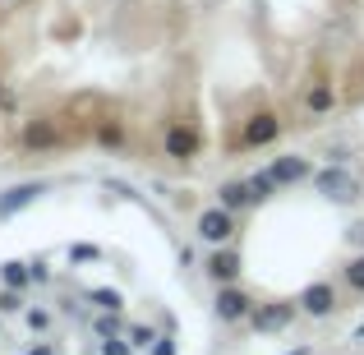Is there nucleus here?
<instances>
[{
    "label": "nucleus",
    "instance_id": "19",
    "mask_svg": "<svg viewBox=\"0 0 364 355\" xmlns=\"http://www.w3.org/2000/svg\"><path fill=\"white\" fill-rule=\"evenodd\" d=\"M129 341H134V346H143V351H148L157 337H152V328H134V332H129Z\"/></svg>",
    "mask_w": 364,
    "mask_h": 355
},
{
    "label": "nucleus",
    "instance_id": "21",
    "mask_svg": "<svg viewBox=\"0 0 364 355\" xmlns=\"http://www.w3.org/2000/svg\"><path fill=\"white\" fill-rule=\"evenodd\" d=\"M152 355H176V341H171V337H157V341H152Z\"/></svg>",
    "mask_w": 364,
    "mask_h": 355
},
{
    "label": "nucleus",
    "instance_id": "18",
    "mask_svg": "<svg viewBox=\"0 0 364 355\" xmlns=\"http://www.w3.org/2000/svg\"><path fill=\"white\" fill-rule=\"evenodd\" d=\"M92 300H97L102 309H111V314L120 309V295H116V291H92Z\"/></svg>",
    "mask_w": 364,
    "mask_h": 355
},
{
    "label": "nucleus",
    "instance_id": "11",
    "mask_svg": "<svg viewBox=\"0 0 364 355\" xmlns=\"http://www.w3.org/2000/svg\"><path fill=\"white\" fill-rule=\"evenodd\" d=\"M217 194H222V208H231V213H235V208H245V203H254V189H249V180H245V185H222Z\"/></svg>",
    "mask_w": 364,
    "mask_h": 355
},
{
    "label": "nucleus",
    "instance_id": "24",
    "mask_svg": "<svg viewBox=\"0 0 364 355\" xmlns=\"http://www.w3.org/2000/svg\"><path fill=\"white\" fill-rule=\"evenodd\" d=\"M291 355H309V346H300V351H291Z\"/></svg>",
    "mask_w": 364,
    "mask_h": 355
},
{
    "label": "nucleus",
    "instance_id": "10",
    "mask_svg": "<svg viewBox=\"0 0 364 355\" xmlns=\"http://www.w3.org/2000/svg\"><path fill=\"white\" fill-rule=\"evenodd\" d=\"M235 272H240V258H235L231 249L208 258V277H213V282H235Z\"/></svg>",
    "mask_w": 364,
    "mask_h": 355
},
{
    "label": "nucleus",
    "instance_id": "16",
    "mask_svg": "<svg viewBox=\"0 0 364 355\" xmlns=\"http://www.w3.org/2000/svg\"><path fill=\"white\" fill-rule=\"evenodd\" d=\"M129 351H134V341H120L116 332H111V337L102 341V355H129Z\"/></svg>",
    "mask_w": 364,
    "mask_h": 355
},
{
    "label": "nucleus",
    "instance_id": "4",
    "mask_svg": "<svg viewBox=\"0 0 364 355\" xmlns=\"http://www.w3.org/2000/svg\"><path fill=\"white\" fill-rule=\"evenodd\" d=\"M217 314H222L226 323H240V319H249V314H254V304H249V295H245V291L226 286V291L217 295Z\"/></svg>",
    "mask_w": 364,
    "mask_h": 355
},
{
    "label": "nucleus",
    "instance_id": "6",
    "mask_svg": "<svg viewBox=\"0 0 364 355\" xmlns=\"http://www.w3.org/2000/svg\"><path fill=\"white\" fill-rule=\"evenodd\" d=\"M314 176V166L304 157H277L272 161V180L277 185H295V180H309Z\"/></svg>",
    "mask_w": 364,
    "mask_h": 355
},
{
    "label": "nucleus",
    "instance_id": "1",
    "mask_svg": "<svg viewBox=\"0 0 364 355\" xmlns=\"http://www.w3.org/2000/svg\"><path fill=\"white\" fill-rule=\"evenodd\" d=\"M314 185H318V194L337 198V203H346V198H355V180H350V176H346L341 166H323V171H314Z\"/></svg>",
    "mask_w": 364,
    "mask_h": 355
},
{
    "label": "nucleus",
    "instance_id": "17",
    "mask_svg": "<svg viewBox=\"0 0 364 355\" xmlns=\"http://www.w3.org/2000/svg\"><path fill=\"white\" fill-rule=\"evenodd\" d=\"M70 258H74V263H92V258H102V249L97 245H74Z\"/></svg>",
    "mask_w": 364,
    "mask_h": 355
},
{
    "label": "nucleus",
    "instance_id": "5",
    "mask_svg": "<svg viewBox=\"0 0 364 355\" xmlns=\"http://www.w3.org/2000/svg\"><path fill=\"white\" fill-rule=\"evenodd\" d=\"M249 319H254L258 332H277V328H286V323L295 319V304H267V309H254Z\"/></svg>",
    "mask_w": 364,
    "mask_h": 355
},
{
    "label": "nucleus",
    "instance_id": "15",
    "mask_svg": "<svg viewBox=\"0 0 364 355\" xmlns=\"http://www.w3.org/2000/svg\"><path fill=\"white\" fill-rule=\"evenodd\" d=\"M346 282L355 286V291H364V254H360V258H350V263H346Z\"/></svg>",
    "mask_w": 364,
    "mask_h": 355
},
{
    "label": "nucleus",
    "instance_id": "8",
    "mask_svg": "<svg viewBox=\"0 0 364 355\" xmlns=\"http://www.w3.org/2000/svg\"><path fill=\"white\" fill-rule=\"evenodd\" d=\"M277 129H282V124H277V116H267V111H263V116H254V120L245 124V143H254V148H258V143H272Z\"/></svg>",
    "mask_w": 364,
    "mask_h": 355
},
{
    "label": "nucleus",
    "instance_id": "7",
    "mask_svg": "<svg viewBox=\"0 0 364 355\" xmlns=\"http://www.w3.org/2000/svg\"><path fill=\"white\" fill-rule=\"evenodd\" d=\"M166 152H171L176 161H189V157L198 152V134H194V129H171V134H166Z\"/></svg>",
    "mask_w": 364,
    "mask_h": 355
},
{
    "label": "nucleus",
    "instance_id": "12",
    "mask_svg": "<svg viewBox=\"0 0 364 355\" xmlns=\"http://www.w3.org/2000/svg\"><path fill=\"white\" fill-rule=\"evenodd\" d=\"M249 189H254V203H263V198H272V189H277L272 171H258V176H249Z\"/></svg>",
    "mask_w": 364,
    "mask_h": 355
},
{
    "label": "nucleus",
    "instance_id": "20",
    "mask_svg": "<svg viewBox=\"0 0 364 355\" xmlns=\"http://www.w3.org/2000/svg\"><path fill=\"white\" fill-rule=\"evenodd\" d=\"M28 143H51V129L46 124H28Z\"/></svg>",
    "mask_w": 364,
    "mask_h": 355
},
{
    "label": "nucleus",
    "instance_id": "23",
    "mask_svg": "<svg viewBox=\"0 0 364 355\" xmlns=\"http://www.w3.org/2000/svg\"><path fill=\"white\" fill-rule=\"evenodd\" d=\"M14 309H18V295H14V291L0 295V314H14Z\"/></svg>",
    "mask_w": 364,
    "mask_h": 355
},
{
    "label": "nucleus",
    "instance_id": "22",
    "mask_svg": "<svg viewBox=\"0 0 364 355\" xmlns=\"http://www.w3.org/2000/svg\"><path fill=\"white\" fill-rule=\"evenodd\" d=\"M46 323H51V319H46V314H42V309H33V314H28V328H37V332H42V328H46Z\"/></svg>",
    "mask_w": 364,
    "mask_h": 355
},
{
    "label": "nucleus",
    "instance_id": "14",
    "mask_svg": "<svg viewBox=\"0 0 364 355\" xmlns=\"http://www.w3.org/2000/svg\"><path fill=\"white\" fill-rule=\"evenodd\" d=\"M0 277H5V286H9V291H18V286H23L33 272H28L23 263H5V267H0Z\"/></svg>",
    "mask_w": 364,
    "mask_h": 355
},
{
    "label": "nucleus",
    "instance_id": "25",
    "mask_svg": "<svg viewBox=\"0 0 364 355\" xmlns=\"http://www.w3.org/2000/svg\"><path fill=\"white\" fill-rule=\"evenodd\" d=\"M0 102H5V92H0Z\"/></svg>",
    "mask_w": 364,
    "mask_h": 355
},
{
    "label": "nucleus",
    "instance_id": "3",
    "mask_svg": "<svg viewBox=\"0 0 364 355\" xmlns=\"http://www.w3.org/2000/svg\"><path fill=\"white\" fill-rule=\"evenodd\" d=\"M231 231H235V217H231V208H208V213L198 217V235H203V240H213V245L231 240Z\"/></svg>",
    "mask_w": 364,
    "mask_h": 355
},
{
    "label": "nucleus",
    "instance_id": "2",
    "mask_svg": "<svg viewBox=\"0 0 364 355\" xmlns=\"http://www.w3.org/2000/svg\"><path fill=\"white\" fill-rule=\"evenodd\" d=\"M300 309L309 314V319H328L332 309H337V291H332L328 282H314L300 291Z\"/></svg>",
    "mask_w": 364,
    "mask_h": 355
},
{
    "label": "nucleus",
    "instance_id": "9",
    "mask_svg": "<svg viewBox=\"0 0 364 355\" xmlns=\"http://www.w3.org/2000/svg\"><path fill=\"white\" fill-rule=\"evenodd\" d=\"M37 198H42V185H18V189H9V194L0 198V217H9V213H18V208L37 203Z\"/></svg>",
    "mask_w": 364,
    "mask_h": 355
},
{
    "label": "nucleus",
    "instance_id": "13",
    "mask_svg": "<svg viewBox=\"0 0 364 355\" xmlns=\"http://www.w3.org/2000/svg\"><path fill=\"white\" fill-rule=\"evenodd\" d=\"M332 102H337V97H332L328 83H314V88H309V111H332Z\"/></svg>",
    "mask_w": 364,
    "mask_h": 355
}]
</instances>
